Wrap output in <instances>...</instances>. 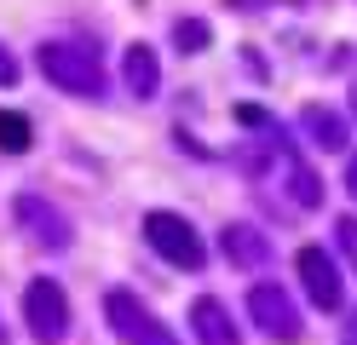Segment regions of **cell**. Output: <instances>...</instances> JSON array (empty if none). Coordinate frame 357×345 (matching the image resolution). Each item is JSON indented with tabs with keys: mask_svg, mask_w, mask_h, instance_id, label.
<instances>
[{
	"mask_svg": "<svg viewBox=\"0 0 357 345\" xmlns=\"http://www.w3.org/2000/svg\"><path fill=\"white\" fill-rule=\"evenodd\" d=\"M35 63H40V75H47L58 92H70V98H104L98 46H86V40H47Z\"/></svg>",
	"mask_w": 357,
	"mask_h": 345,
	"instance_id": "obj_1",
	"label": "cell"
},
{
	"mask_svg": "<svg viewBox=\"0 0 357 345\" xmlns=\"http://www.w3.org/2000/svg\"><path fill=\"white\" fill-rule=\"evenodd\" d=\"M144 242L162 253L173 270H202L208 265V242L196 236V224L185 213H173V207H150L144 213Z\"/></svg>",
	"mask_w": 357,
	"mask_h": 345,
	"instance_id": "obj_2",
	"label": "cell"
},
{
	"mask_svg": "<svg viewBox=\"0 0 357 345\" xmlns=\"http://www.w3.org/2000/svg\"><path fill=\"white\" fill-rule=\"evenodd\" d=\"M24 322H29V334L40 345H58L63 334H70V293H63L52 276H35V282L24 288Z\"/></svg>",
	"mask_w": 357,
	"mask_h": 345,
	"instance_id": "obj_3",
	"label": "cell"
},
{
	"mask_svg": "<svg viewBox=\"0 0 357 345\" xmlns=\"http://www.w3.org/2000/svg\"><path fill=\"white\" fill-rule=\"evenodd\" d=\"M294 270H300V282H305V293H311V305H317V311H340L346 305V276H340V259H334L328 247L305 242L294 253Z\"/></svg>",
	"mask_w": 357,
	"mask_h": 345,
	"instance_id": "obj_4",
	"label": "cell"
},
{
	"mask_svg": "<svg viewBox=\"0 0 357 345\" xmlns=\"http://www.w3.org/2000/svg\"><path fill=\"white\" fill-rule=\"evenodd\" d=\"M12 219H17V230L35 242V247H47V253H63L75 242V230H70V219H63V207H52L47 196H17L12 201Z\"/></svg>",
	"mask_w": 357,
	"mask_h": 345,
	"instance_id": "obj_5",
	"label": "cell"
},
{
	"mask_svg": "<svg viewBox=\"0 0 357 345\" xmlns=\"http://www.w3.org/2000/svg\"><path fill=\"white\" fill-rule=\"evenodd\" d=\"M248 316H254V328H259L265 339H277V345H294V339L305 334L300 305H294L277 282H259V288L248 293Z\"/></svg>",
	"mask_w": 357,
	"mask_h": 345,
	"instance_id": "obj_6",
	"label": "cell"
},
{
	"mask_svg": "<svg viewBox=\"0 0 357 345\" xmlns=\"http://www.w3.org/2000/svg\"><path fill=\"white\" fill-rule=\"evenodd\" d=\"M219 253H225L236 270L271 265V242H265V230H254V224H225V230H219Z\"/></svg>",
	"mask_w": 357,
	"mask_h": 345,
	"instance_id": "obj_7",
	"label": "cell"
},
{
	"mask_svg": "<svg viewBox=\"0 0 357 345\" xmlns=\"http://www.w3.org/2000/svg\"><path fill=\"white\" fill-rule=\"evenodd\" d=\"M104 316H109V328H116L121 339H132V345H139L144 339V328H150V305H144V299L139 293H132V288H109L104 293Z\"/></svg>",
	"mask_w": 357,
	"mask_h": 345,
	"instance_id": "obj_8",
	"label": "cell"
},
{
	"mask_svg": "<svg viewBox=\"0 0 357 345\" xmlns=\"http://www.w3.org/2000/svg\"><path fill=\"white\" fill-rule=\"evenodd\" d=\"M300 132H305L323 155H340V150H346V138H351L346 115H340V109H328V104H305V109H300Z\"/></svg>",
	"mask_w": 357,
	"mask_h": 345,
	"instance_id": "obj_9",
	"label": "cell"
},
{
	"mask_svg": "<svg viewBox=\"0 0 357 345\" xmlns=\"http://www.w3.org/2000/svg\"><path fill=\"white\" fill-rule=\"evenodd\" d=\"M190 334L202 339V345H236V339H242V334H236V322H231V311L219 305L213 293L190 299Z\"/></svg>",
	"mask_w": 357,
	"mask_h": 345,
	"instance_id": "obj_10",
	"label": "cell"
},
{
	"mask_svg": "<svg viewBox=\"0 0 357 345\" xmlns=\"http://www.w3.org/2000/svg\"><path fill=\"white\" fill-rule=\"evenodd\" d=\"M121 75H127V92H132V98H155V92H162V58H155V46L132 40L127 58H121Z\"/></svg>",
	"mask_w": 357,
	"mask_h": 345,
	"instance_id": "obj_11",
	"label": "cell"
},
{
	"mask_svg": "<svg viewBox=\"0 0 357 345\" xmlns=\"http://www.w3.org/2000/svg\"><path fill=\"white\" fill-rule=\"evenodd\" d=\"M288 196H294V207H323V178L305 167V161H288Z\"/></svg>",
	"mask_w": 357,
	"mask_h": 345,
	"instance_id": "obj_12",
	"label": "cell"
},
{
	"mask_svg": "<svg viewBox=\"0 0 357 345\" xmlns=\"http://www.w3.org/2000/svg\"><path fill=\"white\" fill-rule=\"evenodd\" d=\"M35 144V127H29V115H17V109H0V155H24Z\"/></svg>",
	"mask_w": 357,
	"mask_h": 345,
	"instance_id": "obj_13",
	"label": "cell"
},
{
	"mask_svg": "<svg viewBox=\"0 0 357 345\" xmlns=\"http://www.w3.org/2000/svg\"><path fill=\"white\" fill-rule=\"evenodd\" d=\"M208 40H213V29H208V17H173V46L178 52H208Z\"/></svg>",
	"mask_w": 357,
	"mask_h": 345,
	"instance_id": "obj_14",
	"label": "cell"
},
{
	"mask_svg": "<svg viewBox=\"0 0 357 345\" xmlns=\"http://www.w3.org/2000/svg\"><path fill=\"white\" fill-rule=\"evenodd\" d=\"M334 242H340V253L351 259V270H357V219L346 213V219H334Z\"/></svg>",
	"mask_w": 357,
	"mask_h": 345,
	"instance_id": "obj_15",
	"label": "cell"
},
{
	"mask_svg": "<svg viewBox=\"0 0 357 345\" xmlns=\"http://www.w3.org/2000/svg\"><path fill=\"white\" fill-rule=\"evenodd\" d=\"M236 167H242V173H248V178H259L265 167H271V155H265L259 144H242V150H236Z\"/></svg>",
	"mask_w": 357,
	"mask_h": 345,
	"instance_id": "obj_16",
	"label": "cell"
},
{
	"mask_svg": "<svg viewBox=\"0 0 357 345\" xmlns=\"http://www.w3.org/2000/svg\"><path fill=\"white\" fill-rule=\"evenodd\" d=\"M17 75H24L17 52H12V46H0V86H17Z\"/></svg>",
	"mask_w": 357,
	"mask_h": 345,
	"instance_id": "obj_17",
	"label": "cell"
},
{
	"mask_svg": "<svg viewBox=\"0 0 357 345\" xmlns=\"http://www.w3.org/2000/svg\"><path fill=\"white\" fill-rule=\"evenodd\" d=\"M139 345H178V339H173V334L162 328V322H150V328H144V339H139Z\"/></svg>",
	"mask_w": 357,
	"mask_h": 345,
	"instance_id": "obj_18",
	"label": "cell"
},
{
	"mask_svg": "<svg viewBox=\"0 0 357 345\" xmlns=\"http://www.w3.org/2000/svg\"><path fill=\"white\" fill-rule=\"evenodd\" d=\"M340 345H357V311H346V322H340Z\"/></svg>",
	"mask_w": 357,
	"mask_h": 345,
	"instance_id": "obj_19",
	"label": "cell"
},
{
	"mask_svg": "<svg viewBox=\"0 0 357 345\" xmlns=\"http://www.w3.org/2000/svg\"><path fill=\"white\" fill-rule=\"evenodd\" d=\"M346 190H351V201H357V155L346 161Z\"/></svg>",
	"mask_w": 357,
	"mask_h": 345,
	"instance_id": "obj_20",
	"label": "cell"
},
{
	"mask_svg": "<svg viewBox=\"0 0 357 345\" xmlns=\"http://www.w3.org/2000/svg\"><path fill=\"white\" fill-rule=\"evenodd\" d=\"M351 109H357V92H351Z\"/></svg>",
	"mask_w": 357,
	"mask_h": 345,
	"instance_id": "obj_21",
	"label": "cell"
},
{
	"mask_svg": "<svg viewBox=\"0 0 357 345\" xmlns=\"http://www.w3.org/2000/svg\"><path fill=\"white\" fill-rule=\"evenodd\" d=\"M0 339H6V334H0Z\"/></svg>",
	"mask_w": 357,
	"mask_h": 345,
	"instance_id": "obj_22",
	"label": "cell"
}]
</instances>
